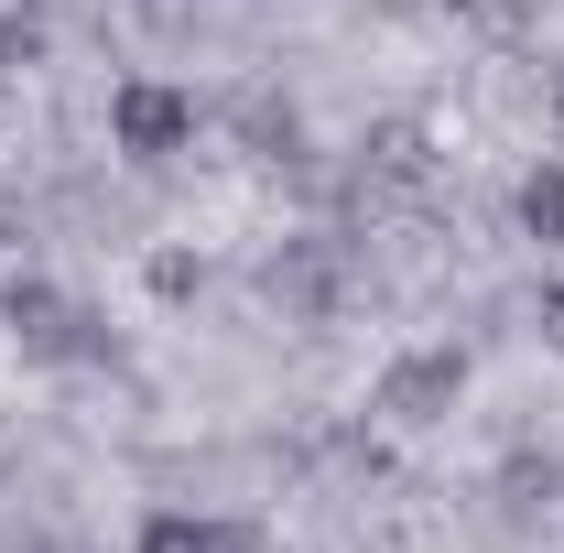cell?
Returning a JSON list of instances; mask_svg holds the SVG:
<instances>
[{"instance_id":"2","label":"cell","mask_w":564,"mask_h":553,"mask_svg":"<svg viewBox=\"0 0 564 553\" xmlns=\"http://www.w3.org/2000/svg\"><path fill=\"white\" fill-rule=\"evenodd\" d=\"M456 391H467V358H456V347H413V358L380 369V413L391 423H445Z\"/></svg>"},{"instance_id":"5","label":"cell","mask_w":564,"mask_h":553,"mask_svg":"<svg viewBox=\"0 0 564 553\" xmlns=\"http://www.w3.org/2000/svg\"><path fill=\"white\" fill-rule=\"evenodd\" d=\"M554 120H564V76H554Z\"/></svg>"},{"instance_id":"3","label":"cell","mask_w":564,"mask_h":553,"mask_svg":"<svg viewBox=\"0 0 564 553\" xmlns=\"http://www.w3.org/2000/svg\"><path fill=\"white\" fill-rule=\"evenodd\" d=\"M141 553H261V532L228 521V510H152L141 521Z\"/></svg>"},{"instance_id":"1","label":"cell","mask_w":564,"mask_h":553,"mask_svg":"<svg viewBox=\"0 0 564 553\" xmlns=\"http://www.w3.org/2000/svg\"><path fill=\"white\" fill-rule=\"evenodd\" d=\"M109 141H120L131 163H174V152L196 141V98L163 87V76H120V87H109Z\"/></svg>"},{"instance_id":"4","label":"cell","mask_w":564,"mask_h":553,"mask_svg":"<svg viewBox=\"0 0 564 553\" xmlns=\"http://www.w3.org/2000/svg\"><path fill=\"white\" fill-rule=\"evenodd\" d=\"M521 228H532L543 250H564V163H532V174H521Z\"/></svg>"}]
</instances>
